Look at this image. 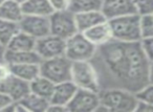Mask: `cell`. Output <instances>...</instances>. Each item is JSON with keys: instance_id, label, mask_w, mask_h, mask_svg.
<instances>
[{"instance_id": "1", "label": "cell", "mask_w": 153, "mask_h": 112, "mask_svg": "<svg viewBox=\"0 0 153 112\" xmlns=\"http://www.w3.org/2000/svg\"><path fill=\"white\" fill-rule=\"evenodd\" d=\"M90 62L98 73L101 90L123 88L136 93L150 83V62L140 41L122 42L112 39L97 47Z\"/></svg>"}, {"instance_id": "2", "label": "cell", "mask_w": 153, "mask_h": 112, "mask_svg": "<svg viewBox=\"0 0 153 112\" xmlns=\"http://www.w3.org/2000/svg\"><path fill=\"white\" fill-rule=\"evenodd\" d=\"M98 111L135 112L138 99L136 93L123 88H107L100 91Z\"/></svg>"}, {"instance_id": "3", "label": "cell", "mask_w": 153, "mask_h": 112, "mask_svg": "<svg viewBox=\"0 0 153 112\" xmlns=\"http://www.w3.org/2000/svg\"><path fill=\"white\" fill-rule=\"evenodd\" d=\"M112 33V38L122 42H140V16L138 14L122 16L108 20Z\"/></svg>"}, {"instance_id": "4", "label": "cell", "mask_w": 153, "mask_h": 112, "mask_svg": "<svg viewBox=\"0 0 153 112\" xmlns=\"http://www.w3.org/2000/svg\"><path fill=\"white\" fill-rule=\"evenodd\" d=\"M96 50L97 46L85 36V34L78 32L66 40L64 56L71 62L90 61Z\"/></svg>"}, {"instance_id": "5", "label": "cell", "mask_w": 153, "mask_h": 112, "mask_svg": "<svg viewBox=\"0 0 153 112\" xmlns=\"http://www.w3.org/2000/svg\"><path fill=\"white\" fill-rule=\"evenodd\" d=\"M78 88L100 92V82L96 68L90 61L72 62L71 79Z\"/></svg>"}, {"instance_id": "6", "label": "cell", "mask_w": 153, "mask_h": 112, "mask_svg": "<svg viewBox=\"0 0 153 112\" xmlns=\"http://www.w3.org/2000/svg\"><path fill=\"white\" fill-rule=\"evenodd\" d=\"M72 62L65 56L53 58V59L42 60L40 63L41 76H45L55 84L71 79Z\"/></svg>"}, {"instance_id": "7", "label": "cell", "mask_w": 153, "mask_h": 112, "mask_svg": "<svg viewBox=\"0 0 153 112\" xmlns=\"http://www.w3.org/2000/svg\"><path fill=\"white\" fill-rule=\"evenodd\" d=\"M51 34L67 40L79 32L76 22V15L69 10L55 11L49 16Z\"/></svg>"}, {"instance_id": "8", "label": "cell", "mask_w": 153, "mask_h": 112, "mask_svg": "<svg viewBox=\"0 0 153 112\" xmlns=\"http://www.w3.org/2000/svg\"><path fill=\"white\" fill-rule=\"evenodd\" d=\"M100 92L78 88L70 103L69 112H97L100 106Z\"/></svg>"}, {"instance_id": "9", "label": "cell", "mask_w": 153, "mask_h": 112, "mask_svg": "<svg viewBox=\"0 0 153 112\" xmlns=\"http://www.w3.org/2000/svg\"><path fill=\"white\" fill-rule=\"evenodd\" d=\"M66 40L49 34L36 41L35 50L41 60L53 59L65 55Z\"/></svg>"}, {"instance_id": "10", "label": "cell", "mask_w": 153, "mask_h": 112, "mask_svg": "<svg viewBox=\"0 0 153 112\" xmlns=\"http://www.w3.org/2000/svg\"><path fill=\"white\" fill-rule=\"evenodd\" d=\"M20 30L32 36L36 40L51 34L49 17L24 15L19 22Z\"/></svg>"}, {"instance_id": "11", "label": "cell", "mask_w": 153, "mask_h": 112, "mask_svg": "<svg viewBox=\"0 0 153 112\" xmlns=\"http://www.w3.org/2000/svg\"><path fill=\"white\" fill-rule=\"evenodd\" d=\"M101 11L107 20L136 13L133 0H102Z\"/></svg>"}, {"instance_id": "12", "label": "cell", "mask_w": 153, "mask_h": 112, "mask_svg": "<svg viewBox=\"0 0 153 112\" xmlns=\"http://www.w3.org/2000/svg\"><path fill=\"white\" fill-rule=\"evenodd\" d=\"M0 91L7 94L13 101H20L30 92V83L11 74L0 81Z\"/></svg>"}, {"instance_id": "13", "label": "cell", "mask_w": 153, "mask_h": 112, "mask_svg": "<svg viewBox=\"0 0 153 112\" xmlns=\"http://www.w3.org/2000/svg\"><path fill=\"white\" fill-rule=\"evenodd\" d=\"M76 90H78V87L71 80L58 83L53 88L49 102L51 104H57V105H63L68 107V104L76 94Z\"/></svg>"}, {"instance_id": "14", "label": "cell", "mask_w": 153, "mask_h": 112, "mask_svg": "<svg viewBox=\"0 0 153 112\" xmlns=\"http://www.w3.org/2000/svg\"><path fill=\"white\" fill-rule=\"evenodd\" d=\"M107 21V18L101 11H90L84 12L76 15V22L79 32L84 33L88 30L89 28L102 23V22Z\"/></svg>"}, {"instance_id": "15", "label": "cell", "mask_w": 153, "mask_h": 112, "mask_svg": "<svg viewBox=\"0 0 153 112\" xmlns=\"http://www.w3.org/2000/svg\"><path fill=\"white\" fill-rule=\"evenodd\" d=\"M84 34L97 47L101 46L113 39L108 20L89 28L88 30L84 32Z\"/></svg>"}, {"instance_id": "16", "label": "cell", "mask_w": 153, "mask_h": 112, "mask_svg": "<svg viewBox=\"0 0 153 112\" xmlns=\"http://www.w3.org/2000/svg\"><path fill=\"white\" fill-rule=\"evenodd\" d=\"M11 72L13 76L21 79L27 83L38 78L41 74L40 63H23V64H12L10 65Z\"/></svg>"}, {"instance_id": "17", "label": "cell", "mask_w": 153, "mask_h": 112, "mask_svg": "<svg viewBox=\"0 0 153 112\" xmlns=\"http://www.w3.org/2000/svg\"><path fill=\"white\" fill-rule=\"evenodd\" d=\"M24 15L49 17L53 13L49 0H28L22 4Z\"/></svg>"}, {"instance_id": "18", "label": "cell", "mask_w": 153, "mask_h": 112, "mask_svg": "<svg viewBox=\"0 0 153 112\" xmlns=\"http://www.w3.org/2000/svg\"><path fill=\"white\" fill-rule=\"evenodd\" d=\"M24 13L22 4L16 0H4L0 5V18L10 21L18 22L23 18Z\"/></svg>"}, {"instance_id": "19", "label": "cell", "mask_w": 153, "mask_h": 112, "mask_svg": "<svg viewBox=\"0 0 153 112\" xmlns=\"http://www.w3.org/2000/svg\"><path fill=\"white\" fill-rule=\"evenodd\" d=\"M4 61L9 65L12 64H23V63H41L42 60L36 53V50L27 51H5Z\"/></svg>"}, {"instance_id": "20", "label": "cell", "mask_w": 153, "mask_h": 112, "mask_svg": "<svg viewBox=\"0 0 153 112\" xmlns=\"http://www.w3.org/2000/svg\"><path fill=\"white\" fill-rule=\"evenodd\" d=\"M36 39L32 36L25 34V33L20 30L16 36L9 42L7 45V50L12 51H27V50H35L36 47Z\"/></svg>"}, {"instance_id": "21", "label": "cell", "mask_w": 153, "mask_h": 112, "mask_svg": "<svg viewBox=\"0 0 153 112\" xmlns=\"http://www.w3.org/2000/svg\"><path fill=\"white\" fill-rule=\"evenodd\" d=\"M27 112H47L49 107V99L36 94V93L28 92L22 99H20Z\"/></svg>"}, {"instance_id": "22", "label": "cell", "mask_w": 153, "mask_h": 112, "mask_svg": "<svg viewBox=\"0 0 153 112\" xmlns=\"http://www.w3.org/2000/svg\"><path fill=\"white\" fill-rule=\"evenodd\" d=\"M55 86V83L40 74L38 78H36L30 83V91L47 99H51Z\"/></svg>"}, {"instance_id": "23", "label": "cell", "mask_w": 153, "mask_h": 112, "mask_svg": "<svg viewBox=\"0 0 153 112\" xmlns=\"http://www.w3.org/2000/svg\"><path fill=\"white\" fill-rule=\"evenodd\" d=\"M20 32V26L18 22L10 21L0 18V42L5 47L14 36Z\"/></svg>"}, {"instance_id": "24", "label": "cell", "mask_w": 153, "mask_h": 112, "mask_svg": "<svg viewBox=\"0 0 153 112\" xmlns=\"http://www.w3.org/2000/svg\"><path fill=\"white\" fill-rule=\"evenodd\" d=\"M102 7V0H70L69 11L74 15L84 12L100 11Z\"/></svg>"}, {"instance_id": "25", "label": "cell", "mask_w": 153, "mask_h": 112, "mask_svg": "<svg viewBox=\"0 0 153 112\" xmlns=\"http://www.w3.org/2000/svg\"><path fill=\"white\" fill-rule=\"evenodd\" d=\"M140 34L142 40L153 37V14L140 16Z\"/></svg>"}, {"instance_id": "26", "label": "cell", "mask_w": 153, "mask_h": 112, "mask_svg": "<svg viewBox=\"0 0 153 112\" xmlns=\"http://www.w3.org/2000/svg\"><path fill=\"white\" fill-rule=\"evenodd\" d=\"M133 1L136 13L140 16L153 14V0H133Z\"/></svg>"}, {"instance_id": "27", "label": "cell", "mask_w": 153, "mask_h": 112, "mask_svg": "<svg viewBox=\"0 0 153 112\" xmlns=\"http://www.w3.org/2000/svg\"><path fill=\"white\" fill-rule=\"evenodd\" d=\"M136 96L138 101L153 105V83H149L145 87H143L140 91L136 92Z\"/></svg>"}, {"instance_id": "28", "label": "cell", "mask_w": 153, "mask_h": 112, "mask_svg": "<svg viewBox=\"0 0 153 112\" xmlns=\"http://www.w3.org/2000/svg\"><path fill=\"white\" fill-rule=\"evenodd\" d=\"M140 44H142V48L149 62H153V37L143 39L140 41Z\"/></svg>"}, {"instance_id": "29", "label": "cell", "mask_w": 153, "mask_h": 112, "mask_svg": "<svg viewBox=\"0 0 153 112\" xmlns=\"http://www.w3.org/2000/svg\"><path fill=\"white\" fill-rule=\"evenodd\" d=\"M53 11H65L69 9L70 0H49Z\"/></svg>"}, {"instance_id": "30", "label": "cell", "mask_w": 153, "mask_h": 112, "mask_svg": "<svg viewBox=\"0 0 153 112\" xmlns=\"http://www.w3.org/2000/svg\"><path fill=\"white\" fill-rule=\"evenodd\" d=\"M11 74H12V72H11L10 65L4 60H0V81L9 78Z\"/></svg>"}, {"instance_id": "31", "label": "cell", "mask_w": 153, "mask_h": 112, "mask_svg": "<svg viewBox=\"0 0 153 112\" xmlns=\"http://www.w3.org/2000/svg\"><path fill=\"white\" fill-rule=\"evenodd\" d=\"M5 111L10 112H27L25 109V107L23 106V104L20 101H13L9 105V107L5 109Z\"/></svg>"}, {"instance_id": "32", "label": "cell", "mask_w": 153, "mask_h": 112, "mask_svg": "<svg viewBox=\"0 0 153 112\" xmlns=\"http://www.w3.org/2000/svg\"><path fill=\"white\" fill-rule=\"evenodd\" d=\"M13 102V99L9 96L7 94H5L4 92L0 91V111H5L10 104Z\"/></svg>"}, {"instance_id": "33", "label": "cell", "mask_w": 153, "mask_h": 112, "mask_svg": "<svg viewBox=\"0 0 153 112\" xmlns=\"http://www.w3.org/2000/svg\"><path fill=\"white\" fill-rule=\"evenodd\" d=\"M135 112H153V105L145 103V102L142 101H138Z\"/></svg>"}, {"instance_id": "34", "label": "cell", "mask_w": 153, "mask_h": 112, "mask_svg": "<svg viewBox=\"0 0 153 112\" xmlns=\"http://www.w3.org/2000/svg\"><path fill=\"white\" fill-rule=\"evenodd\" d=\"M69 112L67 106L57 105V104H49V107L47 109V112Z\"/></svg>"}, {"instance_id": "35", "label": "cell", "mask_w": 153, "mask_h": 112, "mask_svg": "<svg viewBox=\"0 0 153 112\" xmlns=\"http://www.w3.org/2000/svg\"><path fill=\"white\" fill-rule=\"evenodd\" d=\"M5 51H7V47L0 42V60H4Z\"/></svg>"}, {"instance_id": "36", "label": "cell", "mask_w": 153, "mask_h": 112, "mask_svg": "<svg viewBox=\"0 0 153 112\" xmlns=\"http://www.w3.org/2000/svg\"><path fill=\"white\" fill-rule=\"evenodd\" d=\"M149 81L150 83H153V62H150L149 66Z\"/></svg>"}, {"instance_id": "37", "label": "cell", "mask_w": 153, "mask_h": 112, "mask_svg": "<svg viewBox=\"0 0 153 112\" xmlns=\"http://www.w3.org/2000/svg\"><path fill=\"white\" fill-rule=\"evenodd\" d=\"M16 1H18L19 3H21V4H23V3H25L26 1H28V0H16Z\"/></svg>"}, {"instance_id": "38", "label": "cell", "mask_w": 153, "mask_h": 112, "mask_svg": "<svg viewBox=\"0 0 153 112\" xmlns=\"http://www.w3.org/2000/svg\"><path fill=\"white\" fill-rule=\"evenodd\" d=\"M3 1H4V0H0V5L2 4V3H3Z\"/></svg>"}]
</instances>
